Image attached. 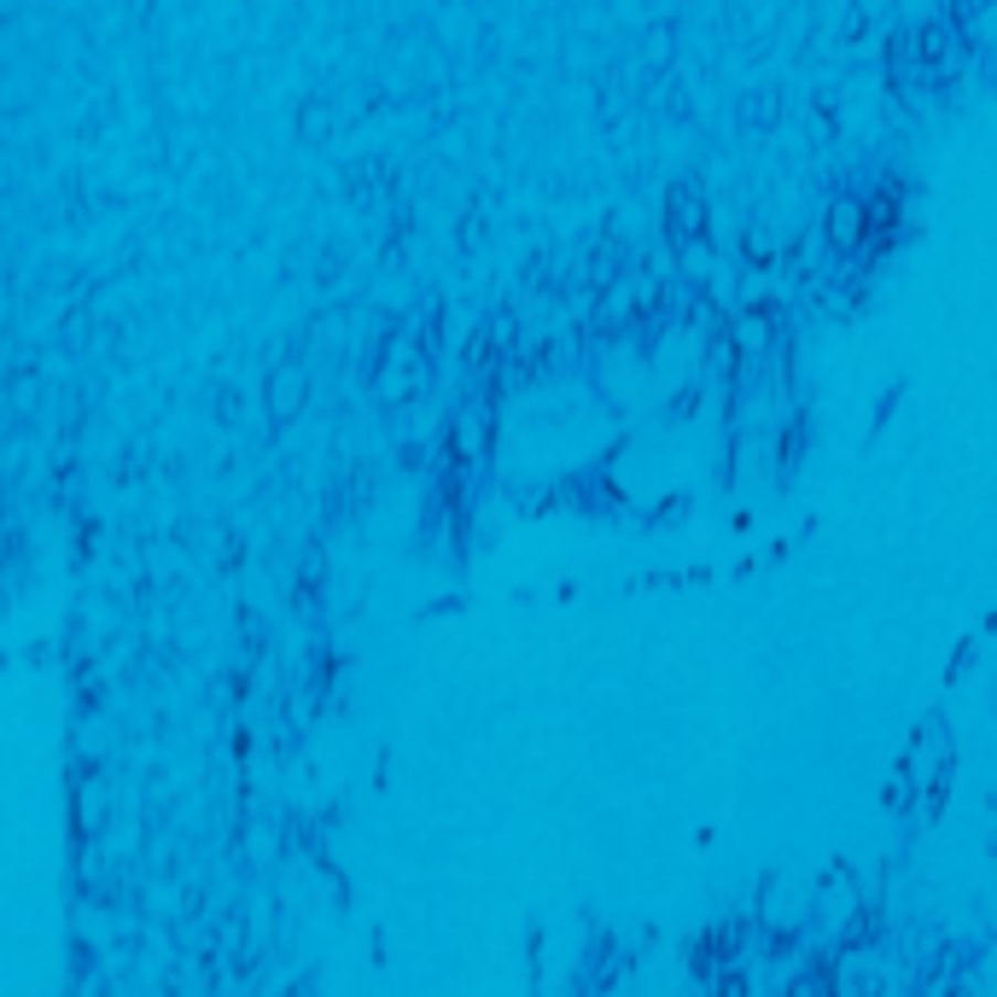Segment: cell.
<instances>
[{
  "instance_id": "obj_6",
  "label": "cell",
  "mask_w": 997,
  "mask_h": 997,
  "mask_svg": "<svg viewBox=\"0 0 997 997\" xmlns=\"http://www.w3.org/2000/svg\"><path fill=\"white\" fill-rule=\"evenodd\" d=\"M671 47H677V42H671V30H654V35H647V58H671Z\"/></svg>"
},
{
  "instance_id": "obj_4",
  "label": "cell",
  "mask_w": 997,
  "mask_h": 997,
  "mask_svg": "<svg viewBox=\"0 0 997 997\" xmlns=\"http://www.w3.org/2000/svg\"><path fill=\"white\" fill-rule=\"evenodd\" d=\"M736 339H741V351H752V356H759V351H764V339H770V321H764V315H747V321H736Z\"/></svg>"
},
{
  "instance_id": "obj_1",
  "label": "cell",
  "mask_w": 997,
  "mask_h": 997,
  "mask_svg": "<svg viewBox=\"0 0 997 997\" xmlns=\"http://www.w3.org/2000/svg\"><path fill=\"white\" fill-rule=\"evenodd\" d=\"M665 222H671V234H677L683 246H695V234L706 228V199H700L695 181H677V187L665 193Z\"/></svg>"
},
{
  "instance_id": "obj_2",
  "label": "cell",
  "mask_w": 997,
  "mask_h": 997,
  "mask_svg": "<svg viewBox=\"0 0 997 997\" xmlns=\"http://www.w3.org/2000/svg\"><path fill=\"white\" fill-rule=\"evenodd\" d=\"M303 403H310V374H303L298 362H280L275 379H269V409H275V420H292Z\"/></svg>"
},
{
  "instance_id": "obj_3",
  "label": "cell",
  "mask_w": 997,
  "mask_h": 997,
  "mask_svg": "<svg viewBox=\"0 0 997 997\" xmlns=\"http://www.w3.org/2000/svg\"><path fill=\"white\" fill-rule=\"evenodd\" d=\"M828 239L840 251H851L864 239V211H858V199H840V205H828Z\"/></svg>"
},
{
  "instance_id": "obj_5",
  "label": "cell",
  "mask_w": 997,
  "mask_h": 997,
  "mask_svg": "<svg viewBox=\"0 0 997 997\" xmlns=\"http://www.w3.org/2000/svg\"><path fill=\"white\" fill-rule=\"evenodd\" d=\"M683 262H688V275H695V280L711 275V251L706 246H683Z\"/></svg>"
}]
</instances>
